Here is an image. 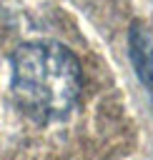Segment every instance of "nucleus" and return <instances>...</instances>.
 <instances>
[{
	"instance_id": "f03ea898",
	"label": "nucleus",
	"mask_w": 153,
	"mask_h": 160,
	"mask_svg": "<svg viewBox=\"0 0 153 160\" xmlns=\"http://www.w3.org/2000/svg\"><path fill=\"white\" fill-rule=\"evenodd\" d=\"M133 68L145 85L153 82V45L138 30H133Z\"/></svg>"
},
{
	"instance_id": "f257e3e1",
	"label": "nucleus",
	"mask_w": 153,
	"mask_h": 160,
	"mask_svg": "<svg viewBox=\"0 0 153 160\" xmlns=\"http://www.w3.org/2000/svg\"><path fill=\"white\" fill-rule=\"evenodd\" d=\"M0 38V112L13 125L10 142L35 155L53 150L55 140L75 138L95 110V60L75 52V45L55 32L8 22Z\"/></svg>"
}]
</instances>
